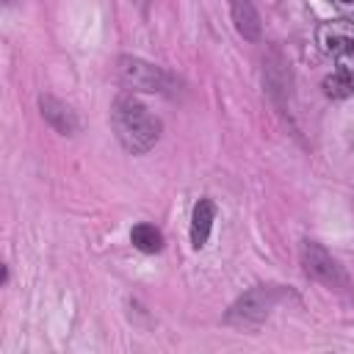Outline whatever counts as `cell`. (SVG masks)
<instances>
[{"label": "cell", "instance_id": "cell-1", "mask_svg": "<svg viewBox=\"0 0 354 354\" xmlns=\"http://www.w3.org/2000/svg\"><path fill=\"white\" fill-rule=\"evenodd\" d=\"M111 124H113L119 144L133 155L149 152L160 138V122L133 94L116 97L113 111H111Z\"/></svg>", "mask_w": 354, "mask_h": 354}, {"label": "cell", "instance_id": "cell-2", "mask_svg": "<svg viewBox=\"0 0 354 354\" xmlns=\"http://www.w3.org/2000/svg\"><path fill=\"white\" fill-rule=\"evenodd\" d=\"M301 266H304V274L313 277L315 282L326 285V288H335V290H346L348 288V277L346 271L340 268V263L315 241H301Z\"/></svg>", "mask_w": 354, "mask_h": 354}, {"label": "cell", "instance_id": "cell-3", "mask_svg": "<svg viewBox=\"0 0 354 354\" xmlns=\"http://www.w3.org/2000/svg\"><path fill=\"white\" fill-rule=\"evenodd\" d=\"M119 80L133 91H152V94L155 91L166 94L169 83H171L169 75L160 66H155V64H149L144 58H133V55H122L119 58Z\"/></svg>", "mask_w": 354, "mask_h": 354}, {"label": "cell", "instance_id": "cell-4", "mask_svg": "<svg viewBox=\"0 0 354 354\" xmlns=\"http://www.w3.org/2000/svg\"><path fill=\"white\" fill-rule=\"evenodd\" d=\"M277 304V290L274 288H266V285H257L252 290H246L227 313V321L230 324H238V326H257L260 321L268 318V313L274 310Z\"/></svg>", "mask_w": 354, "mask_h": 354}, {"label": "cell", "instance_id": "cell-5", "mask_svg": "<svg viewBox=\"0 0 354 354\" xmlns=\"http://www.w3.org/2000/svg\"><path fill=\"white\" fill-rule=\"evenodd\" d=\"M315 41L326 55H343L348 50H354V22L348 19H329L321 22L315 30Z\"/></svg>", "mask_w": 354, "mask_h": 354}, {"label": "cell", "instance_id": "cell-6", "mask_svg": "<svg viewBox=\"0 0 354 354\" xmlns=\"http://www.w3.org/2000/svg\"><path fill=\"white\" fill-rule=\"evenodd\" d=\"M39 111H41L44 122H47L53 130H58L61 136H72V133H77V127H80L77 113H75L64 100H58V97H53V94H41V97H39Z\"/></svg>", "mask_w": 354, "mask_h": 354}, {"label": "cell", "instance_id": "cell-7", "mask_svg": "<svg viewBox=\"0 0 354 354\" xmlns=\"http://www.w3.org/2000/svg\"><path fill=\"white\" fill-rule=\"evenodd\" d=\"M230 11H232V22L235 30L246 39V41H257L260 39V17L252 0H230Z\"/></svg>", "mask_w": 354, "mask_h": 354}, {"label": "cell", "instance_id": "cell-8", "mask_svg": "<svg viewBox=\"0 0 354 354\" xmlns=\"http://www.w3.org/2000/svg\"><path fill=\"white\" fill-rule=\"evenodd\" d=\"M213 218H216V205L210 199H199L194 205V213H191V243L194 249H202L210 238V230H213Z\"/></svg>", "mask_w": 354, "mask_h": 354}, {"label": "cell", "instance_id": "cell-9", "mask_svg": "<svg viewBox=\"0 0 354 354\" xmlns=\"http://www.w3.org/2000/svg\"><path fill=\"white\" fill-rule=\"evenodd\" d=\"M130 241H133L136 249H141V252H147V254H155V252L163 249V235H160V230L152 227V224H147V221H141V224H136V227L130 230Z\"/></svg>", "mask_w": 354, "mask_h": 354}, {"label": "cell", "instance_id": "cell-10", "mask_svg": "<svg viewBox=\"0 0 354 354\" xmlns=\"http://www.w3.org/2000/svg\"><path fill=\"white\" fill-rule=\"evenodd\" d=\"M324 91L335 100H343V97H351L354 94V75H346V72H332L329 77H324Z\"/></svg>", "mask_w": 354, "mask_h": 354}, {"label": "cell", "instance_id": "cell-11", "mask_svg": "<svg viewBox=\"0 0 354 354\" xmlns=\"http://www.w3.org/2000/svg\"><path fill=\"white\" fill-rule=\"evenodd\" d=\"M337 72H346V75H354V50L337 55Z\"/></svg>", "mask_w": 354, "mask_h": 354}, {"label": "cell", "instance_id": "cell-12", "mask_svg": "<svg viewBox=\"0 0 354 354\" xmlns=\"http://www.w3.org/2000/svg\"><path fill=\"white\" fill-rule=\"evenodd\" d=\"M332 3H335L337 11H343V14H354V0H332Z\"/></svg>", "mask_w": 354, "mask_h": 354}, {"label": "cell", "instance_id": "cell-13", "mask_svg": "<svg viewBox=\"0 0 354 354\" xmlns=\"http://www.w3.org/2000/svg\"><path fill=\"white\" fill-rule=\"evenodd\" d=\"M136 6H138L141 11H147V8H149V0H136Z\"/></svg>", "mask_w": 354, "mask_h": 354}, {"label": "cell", "instance_id": "cell-14", "mask_svg": "<svg viewBox=\"0 0 354 354\" xmlns=\"http://www.w3.org/2000/svg\"><path fill=\"white\" fill-rule=\"evenodd\" d=\"M3 3H6V6H14V3H17V0H3Z\"/></svg>", "mask_w": 354, "mask_h": 354}]
</instances>
